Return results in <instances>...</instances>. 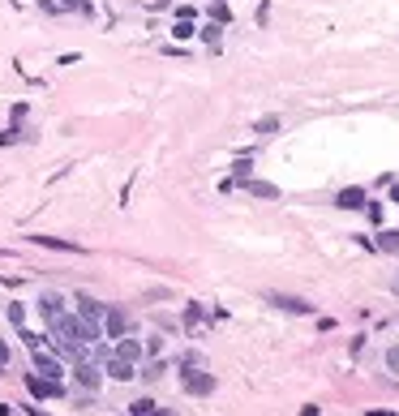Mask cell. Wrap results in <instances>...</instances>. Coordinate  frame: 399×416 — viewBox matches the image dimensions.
Masks as SVG:
<instances>
[{"label":"cell","instance_id":"obj_1","mask_svg":"<svg viewBox=\"0 0 399 416\" xmlns=\"http://www.w3.org/2000/svg\"><path fill=\"white\" fill-rule=\"evenodd\" d=\"M266 305H275L283 313H296V317H309L313 313V305H309L305 296H288V292H266Z\"/></svg>","mask_w":399,"mask_h":416},{"label":"cell","instance_id":"obj_2","mask_svg":"<svg viewBox=\"0 0 399 416\" xmlns=\"http://www.w3.org/2000/svg\"><path fill=\"white\" fill-rule=\"evenodd\" d=\"M181 369H185L181 382H185V391H189V395H211V391H215V378H211V374H202L198 365H181Z\"/></svg>","mask_w":399,"mask_h":416},{"label":"cell","instance_id":"obj_3","mask_svg":"<svg viewBox=\"0 0 399 416\" xmlns=\"http://www.w3.org/2000/svg\"><path fill=\"white\" fill-rule=\"evenodd\" d=\"M26 391L35 399H60V395H65V382H52L43 374H26Z\"/></svg>","mask_w":399,"mask_h":416},{"label":"cell","instance_id":"obj_4","mask_svg":"<svg viewBox=\"0 0 399 416\" xmlns=\"http://www.w3.org/2000/svg\"><path fill=\"white\" fill-rule=\"evenodd\" d=\"M103 335L107 339H125V335H129V313L125 309H103Z\"/></svg>","mask_w":399,"mask_h":416},{"label":"cell","instance_id":"obj_5","mask_svg":"<svg viewBox=\"0 0 399 416\" xmlns=\"http://www.w3.org/2000/svg\"><path fill=\"white\" fill-rule=\"evenodd\" d=\"M103 309H107V305H99L90 292H77V317H82V322L99 326V322H103Z\"/></svg>","mask_w":399,"mask_h":416},{"label":"cell","instance_id":"obj_6","mask_svg":"<svg viewBox=\"0 0 399 416\" xmlns=\"http://www.w3.org/2000/svg\"><path fill=\"white\" fill-rule=\"evenodd\" d=\"M30 365H35V369H39L43 378H52V382H60V378H65V365H60V361H52L43 348H35V352H30Z\"/></svg>","mask_w":399,"mask_h":416},{"label":"cell","instance_id":"obj_7","mask_svg":"<svg viewBox=\"0 0 399 416\" xmlns=\"http://www.w3.org/2000/svg\"><path fill=\"white\" fill-rule=\"evenodd\" d=\"M107 378L112 382H133L138 378V365L133 361H120V356H107Z\"/></svg>","mask_w":399,"mask_h":416},{"label":"cell","instance_id":"obj_8","mask_svg":"<svg viewBox=\"0 0 399 416\" xmlns=\"http://www.w3.org/2000/svg\"><path fill=\"white\" fill-rule=\"evenodd\" d=\"M73 378H77V387H86V391L99 387V369H94V361H77L73 365Z\"/></svg>","mask_w":399,"mask_h":416},{"label":"cell","instance_id":"obj_9","mask_svg":"<svg viewBox=\"0 0 399 416\" xmlns=\"http://www.w3.org/2000/svg\"><path fill=\"white\" fill-rule=\"evenodd\" d=\"M335 206H339V211H361V206H365V189H361V185H352V189H339Z\"/></svg>","mask_w":399,"mask_h":416},{"label":"cell","instance_id":"obj_10","mask_svg":"<svg viewBox=\"0 0 399 416\" xmlns=\"http://www.w3.org/2000/svg\"><path fill=\"white\" fill-rule=\"evenodd\" d=\"M39 313L47 317V322H56V317L65 313V300H60L56 292H43V300H39Z\"/></svg>","mask_w":399,"mask_h":416},{"label":"cell","instance_id":"obj_11","mask_svg":"<svg viewBox=\"0 0 399 416\" xmlns=\"http://www.w3.org/2000/svg\"><path fill=\"white\" fill-rule=\"evenodd\" d=\"M112 356H120V361H133V365H138V361H142V343L133 339V335H125V339L116 343V352H112Z\"/></svg>","mask_w":399,"mask_h":416},{"label":"cell","instance_id":"obj_12","mask_svg":"<svg viewBox=\"0 0 399 416\" xmlns=\"http://www.w3.org/2000/svg\"><path fill=\"white\" fill-rule=\"evenodd\" d=\"M241 189H245V194H253V198H266V202L279 198V189L270 185V181H241Z\"/></svg>","mask_w":399,"mask_h":416},{"label":"cell","instance_id":"obj_13","mask_svg":"<svg viewBox=\"0 0 399 416\" xmlns=\"http://www.w3.org/2000/svg\"><path fill=\"white\" fill-rule=\"evenodd\" d=\"M374 249H382V253H395V258H399V228H387V232H378Z\"/></svg>","mask_w":399,"mask_h":416},{"label":"cell","instance_id":"obj_14","mask_svg":"<svg viewBox=\"0 0 399 416\" xmlns=\"http://www.w3.org/2000/svg\"><path fill=\"white\" fill-rule=\"evenodd\" d=\"M35 245H43V249H65V253H86L82 245H73V241H56V236H30Z\"/></svg>","mask_w":399,"mask_h":416},{"label":"cell","instance_id":"obj_15","mask_svg":"<svg viewBox=\"0 0 399 416\" xmlns=\"http://www.w3.org/2000/svg\"><path fill=\"white\" fill-rule=\"evenodd\" d=\"M202 305H185V317H181V322H185V330H198V322H202Z\"/></svg>","mask_w":399,"mask_h":416},{"label":"cell","instance_id":"obj_16","mask_svg":"<svg viewBox=\"0 0 399 416\" xmlns=\"http://www.w3.org/2000/svg\"><path fill=\"white\" fill-rule=\"evenodd\" d=\"M253 133H262V138H270V133H279V116H262L258 125H253Z\"/></svg>","mask_w":399,"mask_h":416},{"label":"cell","instance_id":"obj_17","mask_svg":"<svg viewBox=\"0 0 399 416\" xmlns=\"http://www.w3.org/2000/svg\"><path fill=\"white\" fill-rule=\"evenodd\" d=\"M249 172H253V164H249V159H236V168H232V185L249 181Z\"/></svg>","mask_w":399,"mask_h":416},{"label":"cell","instance_id":"obj_18","mask_svg":"<svg viewBox=\"0 0 399 416\" xmlns=\"http://www.w3.org/2000/svg\"><path fill=\"white\" fill-rule=\"evenodd\" d=\"M5 313H9V322H13V326H26V305H22V300H13Z\"/></svg>","mask_w":399,"mask_h":416},{"label":"cell","instance_id":"obj_19","mask_svg":"<svg viewBox=\"0 0 399 416\" xmlns=\"http://www.w3.org/2000/svg\"><path fill=\"white\" fill-rule=\"evenodd\" d=\"M172 35H177V39H194V35H198V26H194V22H185V18H181V22H177V26H172Z\"/></svg>","mask_w":399,"mask_h":416},{"label":"cell","instance_id":"obj_20","mask_svg":"<svg viewBox=\"0 0 399 416\" xmlns=\"http://www.w3.org/2000/svg\"><path fill=\"white\" fill-rule=\"evenodd\" d=\"M202 39H206V47H219V22H206L202 26Z\"/></svg>","mask_w":399,"mask_h":416},{"label":"cell","instance_id":"obj_21","mask_svg":"<svg viewBox=\"0 0 399 416\" xmlns=\"http://www.w3.org/2000/svg\"><path fill=\"white\" fill-rule=\"evenodd\" d=\"M211 18H215L219 26H223V22L232 18V13H228V0H215V5H211Z\"/></svg>","mask_w":399,"mask_h":416},{"label":"cell","instance_id":"obj_22","mask_svg":"<svg viewBox=\"0 0 399 416\" xmlns=\"http://www.w3.org/2000/svg\"><path fill=\"white\" fill-rule=\"evenodd\" d=\"M60 9H73V13H86V18H90V5H86V0H60Z\"/></svg>","mask_w":399,"mask_h":416},{"label":"cell","instance_id":"obj_23","mask_svg":"<svg viewBox=\"0 0 399 416\" xmlns=\"http://www.w3.org/2000/svg\"><path fill=\"white\" fill-rule=\"evenodd\" d=\"M159 374H164V361H151V365H146V369H142L138 378H146V382H155Z\"/></svg>","mask_w":399,"mask_h":416},{"label":"cell","instance_id":"obj_24","mask_svg":"<svg viewBox=\"0 0 399 416\" xmlns=\"http://www.w3.org/2000/svg\"><path fill=\"white\" fill-rule=\"evenodd\" d=\"M155 412V404H151V399H138V404L129 408V416H151Z\"/></svg>","mask_w":399,"mask_h":416},{"label":"cell","instance_id":"obj_25","mask_svg":"<svg viewBox=\"0 0 399 416\" xmlns=\"http://www.w3.org/2000/svg\"><path fill=\"white\" fill-rule=\"evenodd\" d=\"M26 112H30V107H26V103H13V129H18V125H22V120H26Z\"/></svg>","mask_w":399,"mask_h":416},{"label":"cell","instance_id":"obj_26","mask_svg":"<svg viewBox=\"0 0 399 416\" xmlns=\"http://www.w3.org/2000/svg\"><path fill=\"white\" fill-rule=\"evenodd\" d=\"M365 211H370L374 223H382V202H365Z\"/></svg>","mask_w":399,"mask_h":416},{"label":"cell","instance_id":"obj_27","mask_svg":"<svg viewBox=\"0 0 399 416\" xmlns=\"http://www.w3.org/2000/svg\"><path fill=\"white\" fill-rule=\"evenodd\" d=\"M387 365H391V369L399 374V352H387Z\"/></svg>","mask_w":399,"mask_h":416},{"label":"cell","instance_id":"obj_28","mask_svg":"<svg viewBox=\"0 0 399 416\" xmlns=\"http://www.w3.org/2000/svg\"><path fill=\"white\" fill-rule=\"evenodd\" d=\"M0 365H9V343L0 339Z\"/></svg>","mask_w":399,"mask_h":416},{"label":"cell","instance_id":"obj_29","mask_svg":"<svg viewBox=\"0 0 399 416\" xmlns=\"http://www.w3.org/2000/svg\"><path fill=\"white\" fill-rule=\"evenodd\" d=\"M26 412H30V416H47V412H43V408H35V404H30V408H26Z\"/></svg>","mask_w":399,"mask_h":416},{"label":"cell","instance_id":"obj_30","mask_svg":"<svg viewBox=\"0 0 399 416\" xmlns=\"http://www.w3.org/2000/svg\"><path fill=\"white\" fill-rule=\"evenodd\" d=\"M391 198H395V206H399V185H391Z\"/></svg>","mask_w":399,"mask_h":416},{"label":"cell","instance_id":"obj_31","mask_svg":"<svg viewBox=\"0 0 399 416\" xmlns=\"http://www.w3.org/2000/svg\"><path fill=\"white\" fill-rule=\"evenodd\" d=\"M0 416H9V404H0Z\"/></svg>","mask_w":399,"mask_h":416},{"label":"cell","instance_id":"obj_32","mask_svg":"<svg viewBox=\"0 0 399 416\" xmlns=\"http://www.w3.org/2000/svg\"><path fill=\"white\" fill-rule=\"evenodd\" d=\"M370 416H395V412H370Z\"/></svg>","mask_w":399,"mask_h":416}]
</instances>
